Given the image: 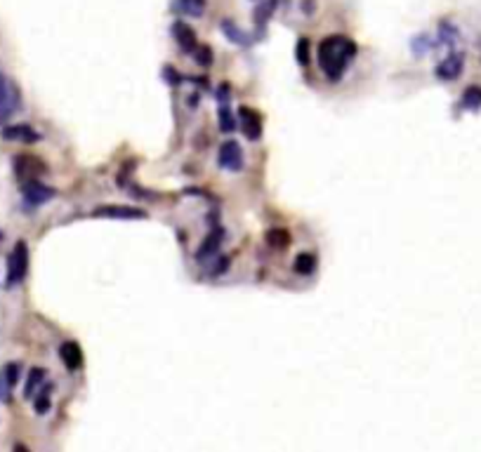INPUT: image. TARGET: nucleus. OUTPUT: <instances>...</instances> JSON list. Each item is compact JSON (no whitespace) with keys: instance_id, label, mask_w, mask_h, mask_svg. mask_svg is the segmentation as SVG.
<instances>
[{"instance_id":"f257e3e1","label":"nucleus","mask_w":481,"mask_h":452,"mask_svg":"<svg viewBox=\"0 0 481 452\" xmlns=\"http://www.w3.org/2000/svg\"><path fill=\"white\" fill-rule=\"evenodd\" d=\"M317 57H319V66L323 68L326 76L337 80L342 78L349 61L357 57V43L347 36H328L319 43Z\"/></svg>"},{"instance_id":"f03ea898","label":"nucleus","mask_w":481,"mask_h":452,"mask_svg":"<svg viewBox=\"0 0 481 452\" xmlns=\"http://www.w3.org/2000/svg\"><path fill=\"white\" fill-rule=\"evenodd\" d=\"M28 273V245L24 240H17V245L8 259V285H19Z\"/></svg>"},{"instance_id":"7ed1b4c3","label":"nucleus","mask_w":481,"mask_h":452,"mask_svg":"<svg viewBox=\"0 0 481 452\" xmlns=\"http://www.w3.org/2000/svg\"><path fill=\"white\" fill-rule=\"evenodd\" d=\"M19 90L10 78L0 73V120H8L19 108Z\"/></svg>"},{"instance_id":"20e7f679","label":"nucleus","mask_w":481,"mask_h":452,"mask_svg":"<svg viewBox=\"0 0 481 452\" xmlns=\"http://www.w3.org/2000/svg\"><path fill=\"white\" fill-rule=\"evenodd\" d=\"M217 163H220V168L229 170V173L243 170V151H240L238 141H234V139L225 141V144L220 146V153H217Z\"/></svg>"},{"instance_id":"39448f33","label":"nucleus","mask_w":481,"mask_h":452,"mask_svg":"<svg viewBox=\"0 0 481 452\" xmlns=\"http://www.w3.org/2000/svg\"><path fill=\"white\" fill-rule=\"evenodd\" d=\"M93 217H106V219H144L147 213L133 205H100L93 210Z\"/></svg>"},{"instance_id":"423d86ee","label":"nucleus","mask_w":481,"mask_h":452,"mask_svg":"<svg viewBox=\"0 0 481 452\" xmlns=\"http://www.w3.org/2000/svg\"><path fill=\"white\" fill-rule=\"evenodd\" d=\"M21 196H24V203L28 205V208H38V205L48 203V200L55 196V188L40 184L38 179H31V181H24V186H21Z\"/></svg>"},{"instance_id":"0eeeda50","label":"nucleus","mask_w":481,"mask_h":452,"mask_svg":"<svg viewBox=\"0 0 481 452\" xmlns=\"http://www.w3.org/2000/svg\"><path fill=\"white\" fill-rule=\"evenodd\" d=\"M238 123H240L243 135L248 137L250 141H257L262 137V120H260V113H257L255 108L240 106L238 108Z\"/></svg>"},{"instance_id":"6e6552de","label":"nucleus","mask_w":481,"mask_h":452,"mask_svg":"<svg viewBox=\"0 0 481 452\" xmlns=\"http://www.w3.org/2000/svg\"><path fill=\"white\" fill-rule=\"evenodd\" d=\"M222 238H225V228H220V226H215L213 231L205 236V240L200 243V248L196 250V262H198V264H205L210 257L217 255V250H220V245H222Z\"/></svg>"},{"instance_id":"1a4fd4ad","label":"nucleus","mask_w":481,"mask_h":452,"mask_svg":"<svg viewBox=\"0 0 481 452\" xmlns=\"http://www.w3.org/2000/svg\"><path fill=\"white\" fill-rule=\"evenodd\" d=\"M43 170H45V165L31 156H17L15 160V173L21 179V184L31 179H38V175L43 173Z\"/></svg>"},{"instance_id":"9d476101","label":"nucleus","mask_w":481,"mask_h":452,"mask_svg":"<svg viewBox=\"0 0 481 452\" xmlns=\"http://www.w3.org/2000/svg\"><path fill=\"white\" fill-rule=\"evenodd\" d=\"M462 66H465V57L460 52H453L437 66V76L441 80H455L462 73Z\"/></svg>"},{"instance_id":"9b49d317","label":"nucleus","mask_w":481,"mask_h":452,"mask_svg":"<svg viewBox=\"0 0 481 452\" xmlns=\"http://www.w3.org/2000/svg\"><path fill=\"white\" fill-rule=\"evenodd\" d=\"M173 36L177 40V45H180L185 52H194V50L198 48V43H196V33H194V28L185 24V21H175V26H173Z\"/></svg>"},{"instance_id":"f8f14e48","label":"nucleus","mask_w":481,"mask_h":452,"mask_svg":"<svg viewBox=\"0 0 481 452\" xmlns=\"http://www.w3.org/2000/svg\"><path fill=\"white\" fill-rule=\"evenodd\" d=\"M3 137L10 141H24V144H33V141L40 139L31 125H10V128L3 130Z\"/></svg>"},{"instance_id":"ddd939ff","label":"nucleus","mask_w":481,"mask_h":452,"mask_svg":"<svg viewBox=\"0 0 481 452\" xmlns=\"http://www.w3.org/2000/svg\"><path fill=\"white\" fill-rule=\"evenodd\" d=\"M59 358L68 370H78L83 365V351H80L78 342H64L59 346Z\"/></svg>"},{"instance_id":"4468645a","label":"nucleus","mask_w":481,"mask_h":452,"mask_svg":"<svg viewBox=\"0 0 481 452\" xmlns=\"http://www.w3.org/2000/svg\"><path fill=\"white\" fill-rule=\"evenodd\" d=\"M220 28H222V33H225V36L232 40L234 45H240V48H248V45H250V36L245 31H240V28L234 24L232 19H222L220 21Z\"/></svg>"},{"instance_id":"2eb2a0df","label":"nucleus","mask_w":481,"mask_h":452,"mask_svg":"<svg viewBox=\"0 0 481 452\" xmlns=\"http://www.w3.org/2000/svg\"><path fill=\"white\" fill-rule=\"evenodd\" d=\"M175 10L187 17H200L205 10V0H175Z\"/></svg>"},{"instance_id":"dca6fc26","label":"nucleus","mask_w":481,"mask_h":452,"mask_svg":"<svg viewBox=\"0 0 481 452\" xmlns=\"http://www.w3.org/2000/svg\"><path fill=\"white\" fill-rule=\"evenodd\" d=\"M267 245H272V248H281L285 250L290 245V233L285 231V228L281 226H274L267 231Z\"/></svg>"},{"instance_id":"f3484780","label":"nucleus","mask_w":481,"mask_h":452,"mask_svg":"<svg viewBox=\"0 0 481 452\" xmlns=\"http://www.w3.org/2000/svg\"><path fill=\"white\" fill-rule=\"evenodd\" d=\"M45 377H48V373H45L43 368H33L31 373H28V380H26V386H24V396L26 398H33L38 391V386L45 382Z\"/></svg>"},{"instance_id":"a211bd4d","label":"nucleus","mask_w":481,"mask_h":452,"mask_svg":"<svg viewBox=\"0 0 481 452\" xmlns=\"http://www.w3.org/2000/svg\"><path fill=\"white\" fill-rule=\"evenodd\" d=\"M314 268H317V257L314 255L302 253L295 257V271L300 273V276H309V273H314Z\"/></svg>"},{"instance_id":"6ab92c4d","label":"nucleus","mask_w":481,"mask_h":452,"mask_svg":"<svg viewBox=\"0 0 481 452\" xmlns=\"http://www.w3.org/2000/svg\"><path fill=\"white\" fill-rule=\"evenodd\" d=\"M276 5H279V0H262L260 8L255 10V19H257V24L265 26L267 21H269V17L274 14V10H276Z\"/></svg>"},{"instance_id":"aec40b11","label":"nucleus","mask_w":481,"mask_h":452,"mask_svg":"<svg viewBox=\"0 0 481 452\" xmlns=\"http://www.w3.org/2000/svg\"><path fill=\"white\" fill-rule=\"evenodd\" d=\"M220 128H222V132H232V130L236 128V123H234V113H232V108H229L227 101L220 106Z\"/></svg>"},{"instance_id":"412c9836","label":"nucleus","mask_w":481,"mask_h":452,"mask_svg":"<svg viewBox=\"0 0 481 452\" xmlns=\"http://www.w3.org/2000/svg\"><path fill=\"white\" fill-rule=\"evenodd\" d=\"M12 380L5 373V368L0 370V403H8L10 400V393H12Z\"/></svg>"},{"instance_id":"4be33fe9","label":"nucleus","mask_w":481,"mask_h":452,"mask_svg":"<svg viewBox=\"0 0 481 452\" xmlns=\"http://www.w3.org/2000/svg\"><path fill=\"white\" fill-rule=\"evenodd\" d=\"M50 391H53V389H50V386H45L43 391L38 393V396H33V398H36V400H33V408H36V413H40V415H43L45 410L50 408Z\"/></svg>"},{"instance_id":"5701e85b","label":"nucleus","mask_w":481,"mask_h":452,"mask_svg":"<svg viewBox=\"0 0 481 452\" xmlns=\"http://www.w3.org/2000/svg\"><path fill=\"white\" fill-rule=\"evenodd\" d=\"M194 52H196V61H198L200 66H210V64H213V50H210L208 45H203V48H196Z\"/></svg>"},{"instance_id":"b1692460","label":"nucleus","mask_w":481,"mask_h":452,"mask_svg":"<svg viewBox=\"0 0 481 452\" xmlns=\"http://www.w3.org/2000/svg\"><path fill=\"white\" fill-rule=\"evenodd\" d=\"M297 61H300L302 66L309 64V40L307 38H300V43H297Z\"/></svg>"},{"instance_id":"393cba45","label":"nucleus","mask_w":481,"mask_h":452,"mask_svg":"<svg viewBox=\"0 0 481 452\" xmlns=\"http://www.w3.org/2000/svg\"><path fill=\"white\" fill-rule=\"evenodd\" d=\"M479 104H481V90L479 88H469L467 92H465V106L474 108V106H479Z\"/></svg>"}]
</instances>
